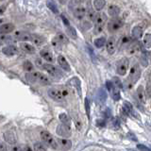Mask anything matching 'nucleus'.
<instances>
[{
  "label": "nucleus",
  "mask_w": 151,
  "mask_h": 151,
  "mask_svg": "<svg viewBox=\"0 0 151 151\" xmlns=\"http://www.w3.org/2000/svg\"><path fill=\"white\" fill-rule=\"evenodd\" d=\"M141 50V45L138 41H133L130 42V45L127 46V53L129 55H133Z\"/></svg>",
  "instance_id": "ddd939ff"
},
{
  "label": "nucleus",
  "mask_w": 151,
  "mask_h": 151,
  "mask_svg": "<svg viewBox=\"0 0 151 151\" xmlns=\"http://www.w3.org/2000/svg\"><path fill=\"white\" fill-rule=\"evenodd\" d=\"M42 67H44V69L49 75H51L52 77H55V78H58L63 77V72H61L59 68H57L56 66H54V65L46 63V64H42Z\"/></svg>",
  "instance_id": "20e7f679"
},
{
  "label": "nucleus",
  "mask_w": 151,
  "mask_h": 151,
  "mask_svg": "<svg viewBox=\"0 0 151 151\" xmlns=\"http://www.w3.org/2000/svg\"><path fill=\"white\" fill-rule=\"evenodd\" d=\"M137 96H138L139 100L142 103H145L146 102V93H145V90L144 89L143 86H139L137 89Z\"/></svg>",
  "instance_id": "4be33fe9"
},
{
  "label": "nucleus",
  "mask_w": 151,
  "mask_h": 151,
  "mask_svg": "<svg viewBox=\"0 0 151 151\" xmlns=\"http://www.w3.org/2000/svg\"><path fill=\"white\" fill-rule=\"evenodd\" d=\"M33 150L34 151H47L45 149V147L42 145L39 144V143H37L34 145V146H33Z\"/></svg>",
  "instance_id": "4c0bfd02"
},
{
  "label": "nucleus",
  "mask_w": 151,
  "mask_h": 151,
  "mask_svg": "<svg viewBox=\"0 0 151 151\" xmlns=\"http://www.w3.org/2000/svg\"><path fill=\"white\" fill-rule=\"evenodd\" d=\"M106 47H107V51L109 54H113L116 50L117 47V40L114 36H111L108 39L107 44H106Z\"/></svg>",
  "instance_id": "1a4fd4ad"
},
{
  "label": "nucleus",
  "mask_w": 151,
  "mask_h": 151,
  "mask_svg": "<svg viewBox=\"0 0 151 151\" xmlns=\"http://www.w3.org/2000/svg\"><path fill=\"white\" fill-rule=\"evenodd\" d=\"M4 139L9 145H15L16 144L15 134H14L13 132L11 130H7L6 132H4Z\"/></svg>",
  "instance_id": "dca6fc26"
},
{
  "label": "nucleus",
  "mask_w": 151,
  "mask_h": 151,
  "mask_svg": "<svg viewBox=\"0 0 151 151\" xmlns=\"http://www.w3.org/2000/svg\"><path fill=\"white\" fill-rule=\"evenodd\" d=\"M127 68H129V60L127 59H122L117 63V73L121 76H124L127 74Z\"/></svg>",
  "instance_id": "9d476101"
},
{
  "label": "nucleus",
  "mask_w": 151,
  "mask_h": 151,
  "mask_svg": "<svg viewBox=\"0 0 151 151\" xmlns=\"http://www.w3.org/2000/svg\"><path fill=\"white\" fill-rule=\"evenodd\" d=\"M141 77V69L139 67L138 64H135L134 66H132L129 72V80L131 83H135Z\"/></svg>",
  "instance_id": "6e6552de"
},
{
  "label": "nucleus",
  "mask_w": 151,
  "mask_h": 151,
  "mask_svg": "<svg viewBox=\"0 0 151 151\" xmlns=\"http://www.w3.org/2000/svg\"><path fill=\"white\" fill-rule=\"evenodd\" d=\"M106 98H107V93L105 92V90L100 89V90H99V92H98V94H97L98 101L100 103H104L106 101Z\"/></svg>",
  "instance_id": "c756f323"
},
{
  "label": "nucleus",
  "mask_w": 151,
  "mask_h": 151,
  "mask_svg": "<svg viewBox=\"0 0 151 151\" xmlns=\"http://www.w3.org/2000/svg\"><path fill=\"white\" fill-rule=\"evenodd\" d=\"M30 35L29 33L27 32H24V31H19L16 32L15 35L13 37L15 38L16 41H22V42H27V41H30Z\"/></svg>",
  "instance_id": "4468645a"
},
{
  "label": "nucleus",
  "mask_w": 151,
  "mask_h": 151,
  "mask_svg": "<svg viewBox=\"0 0 151 151\" xmlns=\"http://www.w3.org/2000/svg\"><path fill=\"white\" fill-rule=\"evenodd\" d=\"M106 44H107V41L105 37H100L94 40V45H96L97 48H101V47H103Z\"/></svg>",
  "instance_id": "cd10ccee"
},
{
  "label": "nucleus",
  "mask_w": 151,
  "mask_h": 151,
  "mask_svg": "<svg viewBox=\"0 0 151 151\" xmlns=\"http://www.w3.org/2000/svg\"><path fill=\"white\" fill-rule=\"evenodd\" d=\"M113 81H115V82H112L115 88H117V89H121L122 88V83H121L120 79H118L117 78H113Z\"/></svg>",
  "instance_id": "ea45409f"
},
{
  "label": "nucleus",
  "mask_w": 151,
  "mask_h": 151,
  "mask_svg": "<svg viewBox=\"0 0 151 151\" xmlns=\"http://www.w3.org/2000/svg\"><path fill=\"white\" fill-rule=\"evenodd\" d=\"M98 14H99V13H96V12H93V9H89V11H88V13H87V15H88V18H89L91 21H96V19L97 18Z\"/></svg>",
  "instance_id": "e433bc0d"
},
{
  "label": "nucleus",
  "mask_w": 151,
  "mask_h": 151,
  "mask_svg": "<svg viewBox=\"0 0 151 151\" xmlns=\"http://www.w3.org/2000/svg\"><path fill=\"white\" fill-rule=\"evenodd\" d=\"M12 151H23V150H21V148L19 147V146H13Z\"/></svg>",
  "instance_id": "603ef678"
},
{
  "label": "nucleus",
  "mask_w": 151,
  "mask_h": 151,
  "mask_svg": "<svg viewBox=\"0 0 151 151\" xmlns=\"http://www.w3.org/2000/svg\"><path fill=\"white\" fill-rule=\"evenodd\" d=\"M2 53L5 54L6 56H15L19 53V49L18 47L13 45H7L2 48Z\"/></svg>",
  "instance_id": "9b49d317"
},
{
  "label": "nucleus",
  "mask_w": 151,
  "mask_h": 151,
  "mask_svg": "<svg viewBox=\"0 0 151 151\" xmlns=\"http://www.w3.org/2000/svg\"><path fill=\"white\" fill-rule=\"evenodd\" d=\"M40 55L41 57L44 60H45L46 61H49V63H53L54 61V58H53V55L50 51L48 50H41L40 51Z\"/></svg>",
  "instance_id": "5701e85b"
},
{
  "label": "nucleus",
  "mask_w": 151,
  "mask_h": 151,
  "mask_svg": "<svg viewBox=\"0 0 151 151\" xmlns=\"http://www.w3.org/2000/svg\"><path fill=\"white\" fill-rule=\"evenodd\" d=\"M30 42H32L33 45H42L44 42H45V37H42V35L39 34H31L30 35Z\"/></svg>",
  "instance_id": "f3484780"
},
{
  "label": "nucleus",
  "mask_w": 151,
  "mask_h": 151,
  "mask_svg": "<svg viewBox=\"0 0 151 151\" xmlns=\"http://www.w3.org/2000/svg\"><path fill=\"white\" fill-rule=\"evenodd\" d=\"M143 32H144V29L142 28L140 26H137V27H134L132 28V31H131V36H132V39L137 41L139 40L140 38L143 36Z\"/></svg>",
  "instance_id": "6ab92c4d"
},
{
  "label": "nucleus",
  "mask_w": 151,
  "mask_h": 151,
  "mask_svg": "<svg viewBox=\"0 0 151 151\" xmlns=\"http://www.w3.org/2000/svg\"><path fill=\"white\" fill-rule=\"evenodd\" d=\"M137 147H138V149H140L141 151H151L148 147H146V146L144 145H138Z\"/></svg>",
  "instance_id": "49530a36"
},
{
  "label": "nucleus",
  "mask_w": 151,
  "mask_h": 151,
  "mask_svg": "<svg viewBox=\"0 0 151 151\" xmlns=\"http://www.w3.org/2000/svg\"><path fill=\"white\" fill-rule=\"evenodd\" d=\"M122 27H123V22L118 18H113L108 23V30L111 33L116 32Z\"/></svg>",
  "instance_id": "0eeeda50"
},
{
  "label": "nucleus",
  "mask_w": 151,
  "mask_h": 151,
  "mask_svg": "<svg viewBox=\"0 0 151 151\" xmlns=\"http://www.w3.org/2000/svg\"><path fill=\"white\" fill-rule=\"evenodd\" d=\"M93 4V8L96 9V11H101V9L105 7L106 1L105 0H94Z\"/></svg>",
  "instance_id": "bb28decb"
},
{
  "label": "nucleus",
  "mask_w": 151,
  "mask_h": 151,
  "mask_svg": "<svg viewBox=\"0 0 151 151\" xmlns=\"http://www.w3.org/2000/svg\"><path fill=\"white\" fill-rule=\"evenodd\" d=\"M56 39L58 40L61 45L67 44V42H68V38L66 37L64 34H63V33H58L57 36H56Z\"/></svg>",
  "instance_id": "473e14b6"
},
{
  "label": "nucleus",
  "mask_w": 151,
  "mask_h": 151,
  "mask_svg": "<svg viewBox=\"0 0 151 151\" xmlns=\"http://www.w3.org/2000/svg\"><path fill=\"white\" fill-rule=\"evenodd\" d=\"M23 67L24 70L27 71V72H33V70H34V65L29 60H26L23 64Z\"/></svg>",
  "instance_id": "7c9ffc66"
},
{
  "label": "nucleus",
  "mask_w": 151,
  "mask_h": 151,
  "mask_svg": "<svg viewBox=\"0 0 151 151\" xmlns=\"http://www.w3.org/2000/svg\"><path fill=\"white\" fill-rule=\"evenodd\" d=\"M106 22H107V16L104 13H99L97 18L96 19V21H94L96 24H94V30L93 31L96 34H99V33L102 32L104 25H105Z\"/></svg>",
  "instance_id": "7ed1b4c3"
},
{
  "label": "nucleus",
  "mask_w": 151,
  "mask_h": 151,
  "mask_svg": "<svg viewBox=\"0 0 151 151\" xmlns=\"http://www.w3.org/2000/svg\"><path fill=\"white\" fill-rule=\"evenodd\" d=\"M20 47L24 52H26V53H28V54H34L36 52L35 47L32 45L28 44V42H21Z\"/></svg>",
  "instance_id": "aec40b11"
},
{
  "label": "nucleus",
  "mask_w": 151,
  "mask_h": 151,
  "mask_svg": "<svg viewBox=\"0 0 151 151\" xmlns=\"http://www.w3.org/2000/svg\"><path fill=\"white\" fill-rule=\"evenodd\" d=\"M47 93H48L49 97H51L52 99H53V100H55L57 102H63V101H64L65 94L61 91H60V90H58V89L51 88V89L48 90Z\"/></svg>",
  "instance_id": "39448f33"
},
{
  "label": "nucleus",
  "mask_w": 151,
  "mask_h": 151,
  "mask_svg": "<svg viewBox=\"0 0 151 151\" xmlns=\"http://www.w3.org/2000/svg\"><path fill=\"white\" fill-rule=\"evenodd\" d=\"M57 60H58L59 65H60V67L63 68V70L67 71V72H69V71L71 70L70 65H69V63H68L67 60L65 59V57H63V55H60V56L58 57V59H57Z\"/></svg>",
  "instance_id": "a211bd4d"
},
{
  "label": "nucleus",
  "mask_w": 151,
  "mask_h": 151,
  "mask_svg": "<svg viewBox=\"0 0 151 151\" xmlns=\"http://www.w3.org/2000/svg\"><path fill=\"white\" fill-rule=\"evenodd\" d=\"M112 122H113V127H114V129H119V127H120V125H119V121H118L116 118H114V119L112 120Z\"/></svg>",
  "instance_id": "de8ad7c7"
},
{
  "label": "nucleus",
  "mask_w": 151,
  "mask_h": 151,
  "mask_svg": "<svg viewBox=\"0 0 151 151\" xmlns=\"http://www.w3.org/2000/svg\"><path fill=\"white\" fill-rule=\"evenodd\" d=\"M41 138L45 143L49 146V147L53 149H59L58 148V144H57V139L54 138V136L52 135L49 131L47 130H42L41 131Z\"/></svg>",
  "instance_id": "f03ea898"
},
{
  "label": "nucleus",
  "mask_w": 151,
  "mask_h": 151,
  "mask_svg": "<svg viewBox=\"0 0 151 151\" xmlns=\"http://www.w3.org/2000/svg\"><path fill=\"white\" fill-rule=\"evenodd\" d=\"M56 132L57 134L59 136L63 137V139H66L68 138V137L71 136L72 134V130H71V127H68V126H65L63 124H60L57 127V129H56Z\"/></svg>",
  "instance_id": "423d86ee"
},
{
  "label": "nucleus",
  "mask_w": 151,
  "mask_h": 151,
  "mask_svg": "<svg viewBox=\"0 0 151 151\" xmlns=\"http://www.w3.org/2000/svg\"><path fill=\"white\" fill-rule=\"evenodd\" d=\"M96 125H97L99 127H105V125H106V122H105V120H102V119H97V121H96Z\"/></svg>",
  "instance_id": "c03bdc74"
},
{
  "label": "nucleus",
  "mask_w": 151,
  "mask_h": 151,
  "mask_svg": "<svg viewBox=\"0 0 151 151\" xmlns=\"http://www.w3.org/2000/svg\"><path fill=\"white\" fill-rule=\"evenodd\" d=\"M23 151H34V150L32 149L31 146H29V145H26V146H25V148H24Z\"/></svg>",
  "instance_id": "8fccbe9b"
},
{
  "label": "nucleus",
  "mask_w": 151,
  "mask_h": 151,
  "mask_svg": "<svg viewBox=\"0 0 151 151\" xmlns=\"http://www.w3.org/2000/svg\"><path fill=\"white\" fill-rule=\"evenodd\" d=\"M2 22H3V20H2L1 18H0V23H2Z\"/></svg>",
  "instance_id": "6e6d98bb"
},
{
  "label": "nucleus",
  "mask_w": 151,
  "mask_h": 151,
  "mask_svg": "<svg viewBox=\"0 0 151 151\" xmlns=\"http://www.w3.org/2000/svg\"><path fill=\"white\" fill-rule=\"evenodd\" d=\"M0 151H8V148L5 144H0Z\"/></svg>",
  "instance_id": "09e8293b"
},
{
  "label": "nucleus",
  "mask_w": 151,
  "mask_h": 151,
  "mask_svg": "<svg viewBox=\"0 0 151 151\" xmlns=\"http://www.w3.org/2000/svg\"><path fill=\"white\" fill-rule=\"evenodd\" d=\"M5 9H6V7H5V6H0V14H2L5 12Z\"/></svg>",
  "instance_id": "864d4df0"
},
{
  "label": "nucleus",
  "mask_w": 151,
  "mask_h": 151,
  "mask_svg": "<svg viewBox=\"0 0 151 151\" xmlns=\"http://www.w3.org/2000/svg\"><path fill=\"white\" fill-rule=\"evenodd\" d=\"M61 18H63V20L64 21V25H66V26H67V27H69L70 25H69V22H68V20H67V19H66L63 15H61Z\"/></svg>",
  "instance_id": "3c124183"
},
{
  "label": "nucleus",
  "mask_w": 151,
  "mask_h": 151,
  "mask_svg": "<svg viewBox=\"0 0 151 151\" xmlns=\"http://www.w3.org/2000/svg\"><path fill=\"white\" fill-rule=\"evenodd\" d=\"M123 108H124V110L126 111L127 114L129 115H133V108H132V105L127 101H125L124 102V106H123Z\"/></svg>",
  "instance_id": "c85d7f7f"
},
{
  "label": "nucleus",
  "mask_w": 151,
  "mask_h": 151,
  "mask_svg": "<svg viewBox=\"0 0 151 151\" xmlns=\"http://www.w3.org/2000/svg\"><path fill=\"white\" fill-rule=\"evenodd\" d=\"M69 82H70L71 85H73L74 87H76L77 91L78 92V94H79V96H81V87H80V80L78 78H73Z\"/></svg>",
  "instance_id": "a878e982"
},
{
  "label": "nucleus",
  "mask_w": 151,
  "mask_h": 151,
  "mask_svg": "<svg viewBox=\"0 0 151 151\" xmlns=\"http://www.w3.org/2000/svg\"><path fill=\"white\" fill-rule=\"evenodd\" d=\"M106 86H107V88H108V90L110 92H111L113 89H114V85H113V83H112V81H107V83H106Z\"/></svg>",
  "instance_id": "37998d69"
},
{
  "label": "nucleus",
  "mask_w": 151,
  "mask_h": 151,
  "mask_svg": "<svg viewBox=\"0 0 151 151\" xmlns=\"http://www.w3.org/2000/svg\"><path fill=\"white\" fill-rule=\"evenodd\" d=\"M52 45H53V46L55 47V48H57V49H60V46H61V44L56 39V38H55V39H53V41H52Z\"/></svg>",
  "instance_id": "79ce46f5"
},
{
  "label": "nucleus",
  "mask_w": 151,
  "mask_h": 151,
  "mask_svg": "<svg viewBox=\"0 0 151 151\" xmlns=\"http://www.w3.org/2000/svg\"><path fill=\"white\" fill-rule=\"evenodd\" d=\"M85 110H86V114L88 118H90V100L89 98H85Z\"/></svg>",
  "instance_id": "58836bf2"
},
{
  "label": "nucleus",
  "mask_w": 151,
  "mask_h": 151,
  "mask_svg": "<svg viewBox=\"0 0 151 151\" xmlns=\"http://www.w3.org/2000/svg\"><path fill=\"white\" fill-rule=\"evenodd\" d=\"M130 39L129 37H127V36H125V37H123L122 38V41H121V45H130Z\"/></svg>",
  "instance_id": "a19ab883"
},
{
  "label": "nucleus",
  "mask_w": 151,
  "mask_h": 151,
  "mask_svg": "<svg viewBox=\"0 0 151 151\" xmlns=\"http://www.w3.org/2000/svg\"><path fill=\"white\" fill-rule=\"evenodd\" d=\"M26 78L29 81L30 83H35L39 82L42 85H49L51 83L50 79L46 77L45 74L40 73V72H32L28 73L26 75Z\"/></svg>",
  "instance_id": "f257e3e1"
},
{
  "label": "nucleus",
  "mask_w": 151,
  "mask_h": 151,
  "mask_svg": "<svg viewBox=\"0 0 151 151\" xmlns=\"http://www.w3.org/2000/svg\"><path fill=\"white\" fill-rule=\"evenodd\" d=\"M66 31H67L68 36L72 38V39H77V38H78L77 31H76V29L73 27H71V26L67 27V30H66Z\"/></svg>",
  "instance_id": "2f4dec72"
},
{
  "label": "nucleus",
  "mask_w": 151,
  "mask_h": 151,
  "mask_svg": "<svg viewBox=\"0 0 151 151\" xmlns=\"http://www.w3.org/2000/svg\"><path fill=\"white\" fill-rule=\"evenodd\" d=\"M108 12L111 16L116 17L118 14L120 13V9L118 6H116V5H111L108 9Z\"/></svg>",
  "instance_id": "b1692460"
},
{
  "label": "nucleus",
  "mask_w": 151,
  "mask_h": 151,
  "mask_svg": "<svg viewBox=\"0 0 151 151\" xmlns=\"http://www.w3.org/2000/svg\"><path fill=\"white\" fill-rule=\"evenodd\" d=\"M144 45H145V47L147 48H150L151 47V34L150 33H147L145 34L144 37Z\"/></svg>",
  "instance_id": "f704fd0d"
},
{
  "label": "nucleus",
  "mask_w": 151,
  "mask_h": 151,
  "mask_svg": "<svg viewBox=\"0 0 151 151\" xmlns=\"http://www.w3.org/2000/svg\"><path fill=\"white\" fill-rule=\"evenodd\" d=\"M111 96L113 98V100H115V101H118V100H120V91H119V89H117L114 87V89L111 91Z\"/></svg>",
  "instance_id": "72a5a7b5"
},
{
  "label": "nucleus",
  "mask_w": 151,
  "mask_h": 151,
  "mask_svg": "<svg viewBox=\"0 0 151 151\" xmlns=\"http://www.w3.org/2000/svg\"><path fill=\"white\" fill-rule=\"evenodd\" d=\"M74 14L77 18L82 19L86 15V9L82 6H76V8L74 9Z\"/></svg>",
  "instance_id": "412c9836"
},
{
  "label": "nucleus",
  "mask_w": 151,
  "mask_h": 151,
  "mask_svg": "<svg viewBox=\"0 0 151 151\" xmlns=\"http://www.w3.org/2000/svg\"><path fill=\"white\" fill-rule=\"evenodd\" d=\"M145 93H146V96H147L149 98H151V84H149V85H147V86H146Z\"/></svg>",
  "instance_id": "a18cd8bd"
},
{
  "label": "nucleus",
  "mask_w": 151,
  "mask_h": 151,
  "mask_svg": "<svg viewBox=\"0 0 151 151\" xmlns=\"http://www.w3.org/2000/svg\"><path fill=\"white\" fill-rule=\"evenodd\" d=\"M57 144H58V148L63 151L69 150L72 146V142L67 139H58L57 140Z\"/></svg>",
  "instance_id": "f8f14e48"
},
{
  "label": "nucleus",
  "mask_w": 151,
  "mask_h": 151,
  "mask_svg": "<svg viewBox=\"0 0 151 151\" xmlns=\"http://www.w3.org/2000/svg\"><path fill=\"white\" fill-rule=\"evenodd\" d=\"M14 27L13 24L12 23H7V24H3V25L0 26V34H8V33H11L14 30Z\"/></svg>",
  "instance_id": "2eb2a0df"
},
{
  "label": "nucleus",
  "mask_w": 151,
  "mask_h": 151,
  "mask_svg": "<svg viewBox=\"0 0 151 151\" xmlns=\"http://www.w3.org/2000/svg\"><path fill=\"white\" fill-rule=\"evenodd\" d=\"M46 5H47V7H48V9H50L54 13H58L59 12L58 8H57L55 2H53V1H47L46 2Z\"/></svg>",
  "instance_id": "c9c22d12"
},
{
  "label": "nucleus",
  "mask_w": 151,
  "mask_h": 151,
  "mask_svg": "<svg viewBox=\"0 0 151 151\" xmlns=\"http://www.w3.org/2000/svg\"><path fill=\"white\" fill-rule=\"evenodd\" d=\"M59 119L60 120L61 124H63L65 126H68V127L71 126V119H70V117L66 114V113H60Z\"/></svg>",
  "instance_id": "393cba45"
},
{
  "label": "nucleus",
  "mask_w": 151,
  "mask_h": 151,
  "mask_svg": "<svg viewBox=\"0 0 151 151\" xmlns=\"http://www.w3.org/2000/svg\"><path fill=\"white\" fill-rule=\"evenodd\" d=\"M149 60H150V61H151V52H149Z\"/></svg>",
  "instance_id": "5fc2aeb1"
}]
</instances>
